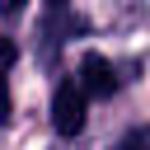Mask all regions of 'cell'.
Wrapping results in <instances>:
<instances>
[{"label":"cell","instance_id":"cell-1","mask_svg":"<svg viewBox=\"0 0 150 150\" xmlns=\"http://www.w3.org/2000/svg\"><path fill=\"white\" fill-rule=\"evenodd\" d=\"M84 94H80V84L75 80H66V84H56V94H52V127L61 131V136H80L84 131Z\"/></svg>","mask_w":150,"mask_h":150},{"label":"cell","instance_id":"cell-2","mask_svg":"<svg viewBox=\"0 0 150 150\" xmlns=\"http://www.w3.org/2000/svg\"><path fill=\"white\" fill-rule=\"evenodd\" d=\"M112 89H117L112 66H108L98 52H89V56L80 61V94H84V98H112Z\"/></svg>","mask_w":150,"mask_h":150},{"label":"cell","instance_id":"cell-3","mask_svg":"<svg viewBox=\"0 0 150 150\" xmlns=\"http://www.w3.org/2000/svg\"><path fill=\"white\" fill-rule=\"evenodd\" d=\"M14 42L9 38H0V122L9 117V84H5V75H9V66H14Z\"/></svg>","mask_w":150,"mask_h":150},{"label":"cell","instance_id":"cell-4","mask_svg":"<svg viewBox=\"0 0 150 150\" xmlns=\"http://www.w3.org/2000/svg\"><path fill=\"white\" fill-rule=\"evenodd\" d=\"M122 150H150V131H145V127H136V131H127V141H122Z\"/></svg>","mask_w":150,"mask_h":150},{"label":"cell","instance_id":"cell-5","mask_svg":"<svg viewBox=\"0 0 150 150\" xmlns=\"http://www.w3.org/2000/svg\"><path fill=\"white\" fill-rule=\"evenodd\" d=\"M19 9H23V0H0V19H14Z\"/></svg>","mask_w":150,"mask_h":150},{"label":"cell","instance_id":"cell-6","mask_svg":"<svg viewBox=\"0 0 150 150\" xmlns=\"http://www.w3.org/2000/svg\"><path fill=\"white\" fill-rule=\"evenodd\" d=\"M47 5H52V9H61V5H66V0H47Z\"/></svg>","mask_w":150,"mask_h":150}]
</instances>
